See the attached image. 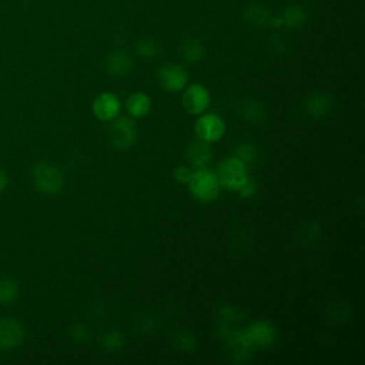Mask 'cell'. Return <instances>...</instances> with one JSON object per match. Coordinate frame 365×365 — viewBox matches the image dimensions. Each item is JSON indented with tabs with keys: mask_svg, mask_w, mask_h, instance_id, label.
<instances>
[{
	"mask_svg": "<svg viewBox=\"0 0 365 365\" xmlns=\"http://www.w3.org/2000/svg\"><path fill=\"white\" fill-rule=\"evenodd\" d=\"M31 180L34 187L46 195H54L64 187L63 171L57 165L46 161H40L33 165Z\"/></svg>",
	"mask_w": 365,
	"mask_h": 365,
	"instance_id": "1",
	"label": "cell"
},
{
	"mask_svg": "<svg viewBox=\"0 0 365 365\" xmlns=\"http://www.w3.org/2000/svg\"><path fill=\"white\" fill-rule=\"evenodd\" d=\"M191 195L202 202L214 201L220 195V182L214 171L202 168H195L191 178L187 182Z\"/></svg>",
	"mask_w": 365,
	"mask_h": 365,
	"instance_id": "2",
	"label": "cell"
},
{
	"mask_svg": "<svg viewBox=\"0 0 365 365\" xmlns=\"http://www.w3.org/2000/svg\"><path fill=\"white\" fill-rule=\"evenodd\" d=\"M247 167V164L234 155L222 160L215 171L220 185L230 191H238L250 178Z\"/></svg>",
	"mask_w": 365,
	"mask_h": 365,
	"instance_id": "3",
	"label": "cell"
},
{
	"mask_svg": "<svg viewBox=\"0 0 365 365\" xmlns=\"http://www.w3.org/2000/svg\"><path fill=\"white\" fill-rule=\"evenodd\" d=\"M138 137V131L135 127V123L128 117H115L111 120L110 128H108V140L110 144L115 150H128Z\"/></svg>",
	"mask_w": 365,
	"mask_h": 365,
	"instance_id": "4",
	"label": "cell"
},
{
	"mask_svg": "<svg viewBox=\"0 0 365 365\" xmlns=\"http://www.w3.org/2000/svg\"><path fill=\"white\" fill-rule=\"evenodd\" d=\"M242 331L254 349L269 348L274 345V342L277 339L275 327L269 321H265V319L254 321Z\"/></svg>",
	"mask_w": 365,
	"mask_h": 365,
	"instance_id": "5",
	"label": "cell"
},
{
	"mask_svg": "<svg viewBox=\"0 0 365 365\" xmlns=\"http://www.w3.org/2000/svg\"><path fill=\"white\" fill-rule=\"evenodd\" d=\"M194 130L200 140L207 143H214L222 138L225 133V123L220 115L214 113H208L197 118L194 124Z\"/></svg>",
	"mask_w": 365,
	"mask_h": 365,
	"instance_id": "6",
	"label": "cell"
},
{
	"mask_svg": "<svg viewBox=\"0 0 365 365\" xmlns=\"http://www.w3.org/2000/svg\"><path fill=\"white\" fill-rule=\"evenodd\" d=\"M225 345L228 349L230 361L234 364H242L250 361L255 351L248 342L242 329H232L225 336Z\"/></svg>",
	"mask_w": 365,
	"mask_h": 365,
	"instance_id": "7",
	"label": "cell"
},
{
	"mask_svg": "<svg viewBox=\"0 0 365 365\" xmlns=\"http://www.w3.org/2000/svg\"><path fill=\"white\" fill-rule=\"evenodd\" d=\"M157 78H158L163 90H165L168 93H175L185 87V84L188 81V74L181 66L168 63V64L161 66L157 70Z\"/></svg>",
	"mask_w": 365,
	"mask_h": 365,
	"instance_id": "8",
	"label": "cell"
},
{
	"mask_svg": "<svg viewBox=\"0 0 365 365\" xmlns=\"http://www.w3.org/2000/svg\"><path fill=\"white\" fill-rule=\"evenodd\" d=\"M182 107L187 113L200 115L202 114L210 104V93L201 84H191L181 97Z\"/></svg>",
	"mask_w": 365,
	"mask_h": 365,
	"instance_id": "9",
	"label": "cell"
},
{
	"mask_svg": "<svg viewBox=\"0 0 365 365\" xmlns=\"http://www.w3.org/2000/svg\"><path fill=\"white\" fill-rule=\"evenodd\" d=\"M24 338V328L20 321L14 318H1L0 319V348L11 349L21 344Z\"/></svg>",
	"mask_w": 365,
	"mask_h": 365,
	"instance_id": "10",
	"label": "cell"
},
{
	"mask_svg": "<svg viewBox=\"0 0 365 365\" xmlns=\"http://www.w3.org/2000/svg\"><path fill=\"white\" fill-rule=\"evenodd\" d=\"M93 114L101 121H111L120 113V100L113 93H101L93 101Z\"/></svg>",
	"mask_w": 365,
	"mask_h": 365,
	"instance_id": "11",
	"label": "cell"
},
{
	"mask_svg": "<svg viewBox=\"0 0 365 365\" xmlns=\"http://www.w3.org/2000/svg\"><path fill=\"white\" fill-rule=\"evenodd\" d=\"M131 68H133L131 57L127 53L121 51V50L111 51L107 56L106 61H104L106 73L110 77H114V78H120V77L127 76Z\"/></svg>",
	"mask_w": 365,
	"mask_h": 365,
	"instance_id": "12",
	"label": "cell"
},
{
	"mask_svg": "<svg viewBox=\"0 0 365 365\" xmlns=\"http://www.w3.org/2000/svg\"><path fill=\"white\" fill-rule=\"evenodd\" d=\"M185 158L194 168H202L211 161L212 148L207 141L194 140L185 148Z\"/></svg>",
	"mask_w": 365,
	"mask_h": 365,
	"instance_id": "13",
	"label": "cell"
},
{
	"mask_svg": "<svg viewBox=\"0 0 365 365\" xmlns=\"http://www.w3.org/2000/svg\"><path fill=\"white\" fill-rule=\"evenodd\" d=\"M332 107V100L328 94L315 91L311 93L305 100H304V110L305 113L312 117V118H324L329 114Z\"/></svg>",
	"mask_w": 365,
	"mask_h": 365,
	"instance_id": "14",
	"label": "cell"
},
{
	"mask_svg": "<svg viewBox=\"0 0 365 365\" xmlns=\"http://www.w3.org/2000/svg\"><path fill=\"white\" fill-rule=\"evenodd\" d=\"M125 108H127V113L130 114V117L143 118L144 115L148 114V111L151 108V98H150V96H147L145 93H141V91L133 93L127 98Z\"/></svg>",
	"mask_w": 365,
	"mask_h": 365,
	"instance_id": "15",
	"label": "cell"
},
{
	"mask_svg": "<svg viewBox=\"0 0 365 365\" xmlns=\"http://www.w3.org/2000/svg\"><path fill=\"white\" fill-rule=\"evenodd\" d=\"M305 21V13L301 7H288L282 16L274 17L269 20V24L274 27H281V26H287L289 29H295L299 27L302 23Z\"/></svg>",
	"mask_w": 365,
	"mask_h": 365,
	"instance_id": "16",
	"label": "cell"
},
{
	"mask_svg": "<svg viewBox=\"0 0 365 365\" xmlns=\"http://www.w3.org/2000/svg\"><path fill=\"white\" fill-rule=\"evenodd\" d=\"M240 115L251 124H258L261 121H264L265 118V108L264 106L252 98L244 100L240 106Z\"/></svg>",
	"mask_w": 365,
	"mask_h": 365,
	"instance_id": "17",
	"label": "cell"
},
{
	"mask_svg": "<svg viewBox=\"0 0 365 365\" xmlns=\"http://www.w3.org/2000/svg\"><path fill=\"white\" fill-rule=\"evenodd\" d=\"M182 58L188 63H198L204 57V46L197 38H188L181 46Z\"/></svg>",
	"mask_w": 365,
	"mask_h": 365,
	"instance_id": "18",
	"label": "cell"
},
{
	"mask_svg": "<svg viewBox=\"0 0 365 365\" xmlns=\"http://www.w3.org/2000/svg\"><path fill=\"white\" fill-rule=\"evenodd\" d=\"M101 345L108 352H117L125 345V336L118 329L106 331L101 336Z\"/></svg>",
	"mask_w": 365,
	"mask_h": 365,
	"instance_id": "19",
	"label": "cell"
},
{
	"mask_svg": "<svg viewBox=\"0 0 365 365\" xmlns=\"http://www.w3.org/2000/svg\"><path fill=\"white\" fill-rule=\"evenodd\" d=\"M19 295V282L11 277H0V304H10Z\"/></svg>",
	"mask_w": 365,
	"mask_h": 365,
	"instance_id": "20",
	"label": "cell"
},
{
	"mask_svg": "<svg viewBox=\"0 0 365 365\" xmlns=\"http://www.w3.org/2000/svg\"><path fill=\"white\" fill-rule=\"evenodd\" d=\"M173 345L182 352H191L195 349L197 339L195 335L188 329H178L173 335Z\"/></svg>",
	"mask_w": 365,
	"mask_h": 365,
	"instance_id": "21",
	"label": "cell"
},
{
	"mask_svg": "<svg viewBox=\"0 0 365 365\" xmlns=\"http://www.w3.org/2000/svg\"><path fill=\"white\" fill-rule=\"evenodd\" d=\"M135 53L143 58H154L160 53V46L153 38H141L135 43Z\"/></svg>",
	"mask_w": 365,
	"mask_h": 365,
	"instance_id": "22",
	"label": "cell"
},
{
	"mask_svg": "<svg viewBox=\"0 0 365 365\" xmlns=\"http://www.w3.org/2000/svg\"><path fill=\"white\" fill-rule=\"evenodd\" d=\"M234 157H237L238 160H241L244 164H252L257 158H258V150L255 148V145L250 144V143H244L235 147L234 150Z\"/></svg>",
	"mask_w": 365,
	"mask_h": 365,
	"instance_id": "23",
	"label": "cell"
},
{
	"mask_svg": "<svg viewBox=\"0 0 365 365\" xmlns=\"http://www.w3.org/2000/svg\"><path fill=\"white\" fill-rule=\"evenodd\" d=\"M245 19L254 24V26H259V24H267L269 21V17H268V11L265 10L264 6H250L248 7V11L245 13Z\"/></svg>",
	"mask_w": 365,
	"mask_h": 365,
	"instance_id": "24",
	"label": "cell"
},
{
	"mask_svg": "<svg viewBox=\"0 0 365 365\" xmlns=\"http://www.w3.org/2000/svg\"><path fill=\"white\" fill-rule=\"evenodd\" d=\"M137 327L141 334L153 335V334H155V331L158 328V319L155 317H153L151 314H144L138 318Z\"/></svg>",
	"mask_w": 365,
	"mask_h": 365,
	"instance_id": "25",
	"label": "cell"
},
{
	"mask_svg": "<svg viewBox=\"0 0 365 365\" xmlns=\"http://www.w3.org/2000/svg\"><path fill=\"white\" fill-rule=\"evenodd\" d=\"M218 315H220V319L224 322V324H228V325H231L232 322H235V321H238L240 318H241V315H242V312H241V309L240 308H237V307H232V305H222V307H220V309H218Z\"/></svg>",
	"mask_w": 365,
	"mask_h": 365,
	"instance_id": "26",
	"label": "cell"
},
{
	"mask_svg": "<svg viewBox=\"0 0 365 365\" xmlns=\"http://www.w3.org/2000/svg\"><path fill=\"white\" fill-rule=\"evenodd\" d=\"M70 336L78 344H87L91 338V331L84 324H74L70 328Z\"/></svg>",
	"mask_w": 365,
	"mask_h": 365,
	"instance_id": "27",
	"label": "cell"
},
{
	"mask_svg": "<svg viewBox=\"0 0 365 365\" xmlns=\"http://www.w3.org/2000/svg\"><path fill=\"white\" fill-rule=\"evenodd\" d=\"M192 171H194V170H191V168H188V167H185V165H177V167L174 168V171H173V177H174L175 181L181 182V184H187L188 180H190L191 175H192Z\"/></svg>",
	"mask_w": 365,
	"mask_h": 365,
	"instance_id": "28",
	"label": "cell"
},
{
	"mask_svg": "<svg viewBox=\"0 0 365 365\" xmlns=\"http://www.w3.org/2000/svg\"><path fill=\"white\" fill-rule=\"evenodd\" d=\"M257 190H258V185L254 180H247V182L237 191L240 194L241 198H251L257 194Z\"/></svg>",
	"mask_w": 365,
	"mask_h": 365,
	"instance_id": "29",
	"label": "cell"
},
{
	"mask_svg": "<svg viewBox=\"0 0 365 365\" xmlns=\"http://www.w3.org/2000/svg\"><path fill=\"white\" fill-rule=\"evenodd\" d=\"M7 182H9L7 174L4 173L3 168H0V191H3L7 187Z\"/></svg>",
	"mask_w": 365,
	"mask_h": 365,
	"instance_id": "30",
	"label": "cell"
}]
</instances>
